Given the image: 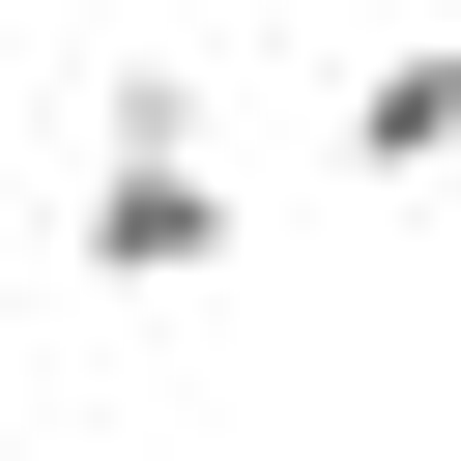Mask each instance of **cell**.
Returning a JSON list of instances; mask_svg holds the SVG:
<instances>
[{"mask_svg":"<svg viewBox=\"0 0 461 461\" xmlns=\"http://www.w3.org/2000/svg\"><path fill=\"white\" fill-rule=\"evenodd\" d=\"M346 173H375V202L461 173V29H375V58H346Z\"/></svg>","mask_w":461,"mask_h":461,"instance_id":"obj_2","label":"cell"},{"mask_svg":"<svg viewBox=\"0 0 461 461\" xmlns=\"http://www.w3.org/2000/svg\"><path fill=\"white\" fill-rule=\"evenodd\" d=\"M86 288H230V58L202 29H144L115 58V115H86Z\"/></svg>","mask_w":461,"mask_h":461,"instance_id":"obj_1","label":"cell"}]
</instances>
